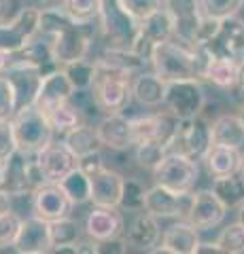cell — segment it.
Here are the masks:
<instances>
[{"label": "cell", "instance_id": "obj_1", "mask_svg": "<svg viewBox=\"0 0 244 254\" xmlns=\"http://www.w3.org/2000/svg\"><path fill=\"white\" fill-rule=\"evenodd\" d=\"M153 72L160 74L163 81H185V78H202L204 58L195 47L170 38V41L155 47L151 58Z\"/></svg>", "mask_w": 244, "mask_h": 254}, {"label": "cell", "instance_id": "obj_2", "mask_svg": "<svg viewBox=\"0 0 244 254\" xmlns=\"http://www.w3.org/2000/svg\"><path fill=\"white\" fill-rule=\"evenodd\" d=\"M96 64V74H93L91 93L96 98V104L102 113H123L128 104L134 100L132 95V74L104 66L93 60Z\"/></svg>", "mask_w": 244, "mask_h": 254}, {"label": "cell", "instance_id": "obj_3", "mask_svg": "<svg viewBox=\"0 0 244 254\" xmlns=\"http://www.w3.org/2000/svg\"><path fill=\"white\" fill-rule=\"evenodd\" d=\"M17 150L26 155H36L41 148H45L53 140V127L51 121L43 110H38L34 104L19 108L11 119Z\"/></svg>", "mask_w": 244, "mask_h": 254}, {"label": "cell", "instance_id": "obj_4", "mask_svg": "<svg viewBox=\"0 0 244 254\" xmlns=\"http://www.w3.org/2000/svg\"><path fill=\"white\" fill-rule=\"evenodd\" d=\"M98 23L108 47L130 49L140 32V21L123 9L121 0H100Z\"/></svg>", "mask_w": 244, "mask_h": 254}, {"label": "cell", "instance_id": "obj_5", "mask_svg": "<svg viewBox=\"0 0 244 254\" xmlns=\"http://www.w3.org/2000/svg\"><path fill=\"white\" fill-rule=\"evenodd\" d=\"M153 178L155 185H162L176 193H189L200 180V159L180 153H166V157L153 170Z\"/></svg>", "mask_w": 244, "mask_h": 254}, {"label": "cell", "instance_id": "obj_6", "mask_svg": "<svg viewBox=\"0 0 244 254\" xmlns=\"http://www.w3.org/2000/svg\"><path fill=\"white\" fill-rule=\"evenodd\" d=\"M163 104L178 121L195 119L202 115L206 106V93L200 78H185V81H170L166 87V100Z\"/></svg>", "mask_w": 244, "mask_h": 254}, {"label": "cell", "instance_id": "obj_7", "mask_svg": "<svg viewBox=\"0 0 244 254\" xmlns=\"http://www.w3.org/2000/svg\"><path fill=\"white\" fill-rule=\"evenodd\" d=\"M89 26L91 23H75L73 21L70 26H66L64 30H60L58 34H53L49 38L53 60H56L60 68L87 58L89 47H91Z\"/></svg>", "mask_w": 244, "mask_h": 254}, {"label": "cell", "instance_id": "obj_8", "mask_svg": "<svg viewBox=\"0 0 244 254\" xmlns=\"http://www.w3.org/2000/svg\"><path fill=\"white\" fill-rule=\"evenodd\" d=\"M212 146V129L210 123H206L200 117L187 119V121L178 123V129L172 138L168 153H180L193 159H204V155L208 153V148Z\"/></svg>", "mask_w": 244, "mask_h": 254}, {"label": "cell", "instance_id": "obj_9", "mask_svg": "<svg viewBox=\"0 0 244 254\" xmlns=\"http://www.w3.org/2000/svg\"><path fill=\"white\" fill-rule=\"evenodd\" d=\"M130 123H132L134 144H140V142H160V144L166 146V150H168L180 121L170 110H166V113H157V115L134 117V119H130Z\"/></svg>", "mask_w": 244, "mask_h": 254}, {"label": "cell", "instance_id": "obj_10", "mask_svg": "<svg viewBox=\"0 0 244 254\" xmlns=\"http://www.w3.org/2000/svg\"><path fill=\"white\" fill-rule=\"evenodd\" d=\"M200 51L204 60L206 58H240V53L244 49V19H240L238 15L234 17H225L221 21L217 36L208 41L206 45L195 47Z\"/></svg>", "mask_w": 244, "mask_h": 254}, {"label": "cell", "instance_id": "obj_11", "mask_svg": "<svg viewBox=\"0 0 244 254\" xmlns=\"http://www.w3.org/2000/svg\"><path fill=\"white\" fill-rule=\"evenodd\" d=\"M193 190L176 193L162 185H153L145 193V212L157 218H187L191 210Z\"/></svg>", "mask_w": 244, "mask_h": 254}, {"label": "cell", "instance_id": "obj_12", "mask_svg": "<svg viewBox=\"0 0 244 254\" xmlns=\"http://www.w3.org/2000/svg\"><path fill=\"white\" fill-rule=\"evenodd\" d=\"M163 6L172 17L176 41L189 47L198 45V30L204 19L200 0H163Z\"/></svg>", "mask_w": 244, "mask_h": 254}, {"label": "cell", "instance_id": "obj_13", "mask_svg": "<svg viewBox=\"0 0 244 254\" xmlns=\"http://www.w3.org/2000/svg\"><path fill=\"white\" fill-rule=\"evenodd\" d=\"M38 30H41V9L23 6L11 23L0 26V49L11 53L23 49L38 34Z\"/></svg>", "mask_w": 244, "mask_h": 254}, {"label": "cell", "instance_id": "obj_14", "mask_svg": "<svg viewBox=\"0 0 244 254\" xmlns=\"http://www.w3.org/2000/svg\"><path fill=\"white\" fill-rule=\"evenodd\" d=\"M38 168L43 170V176L47 182H58L66 178L75 168H79V157L66 146L64 140H51L45 148L36 153Z\"/></svg>", "mask_w": 244, "mask_h": 254}, {"label": "cell", "instance_id": "obj_15", "mask_svg": "<svg viewBox=\"0 0 244 254\" xmlns=\"http://www.w3.org/2000/svg\"><path fill=\"white\" fill-rule=\"evenodd\" d=\"M73 93H75V85L70 83L64 68H56L43 76L41 87H38L34 98V106L43 110L45 115H51L58 106H62L64 102L73 98Z\"/></svg>", "mask_w": 244, "mask_h": 254}, {"label": "cell", "instance_id": "obj_16", "mask_svg": "<svg viewBox=\"0 0 244 254\" xmlns=\"http://www.w3.org/2000/svg\"><path fill=\"white\" fill-rule=\"evenodd\" d=\"M73 212H75V201L56 182H47V185L34 190V216L47 222H53L73 216Z\"/></svg>", "mask_w": 244, "mask_h": 254}, {"label": "cell", "instance_id": "obj_17", "mask_svg": "<svg viewBox=\"0 0 244 254\" xmlns=\"http://www.w3.org/2000/svg\"><path fill=\"white\" fill-rule=\"evenodd\" d=\"M227 216L225 203L215 195L212 189H204L193 193L191 210H189L187 220L198 229V231H210V229L219 227Z\"/></svg>", "mask_w": 244, "mask_h": 254}, {"label": "cell", "instance_id": "obj_18", "mask_svg": "<svg viewBox=\"0 0 244 254\" xmlns=\"http://www.w3.org/2000/svg\"><path fill=\"white\" fill-rule=\"evenodd\" d=\"M123 231H125V218L119 212V208L93 205L87 218H85V233L100 244L119 240Z\"/></svg>", "mask_w": 244, "mask_h": 254}, {"label": "cell", "instance_id": "obj_19", "mask_svg": "<svg viewBox=\"0 0 244 254\" xmlns=\"http://www.w3.org/2000/svg\"><path fill=\"white\" fill-rule=\"evenodd\" d=\"M13 250L19 252V254H47V252H51L53 240H51L49 222L38 218V216L23 218Z\"/></svg>", "mask_w": 244, "mask_h": 254}, {"label": "cell", "instance_id": "obj_20", "mask_svg": "<svg viewBox=\"0 0 244 254\" xmlns=\"http://www.w3.org/2000/svg\"><path fill=\"white\" fill-rule=\"evenodd\" d=\"M89 178H91V203L102 205V208H119L125 187L123 174L102 165Z\"/></svg>", "mask_w": 244, "mask_h": 254}, {"label": "cell", "instance_id": "obj_21", "mask_svg": "<svg viewBox=\"0 0 244 254\" xmlns=\"http://www.w3.org/2000/svg\"><path fill=\"white\" fill-rule=\"evenodd\" d=\"M200 231L187 218H180L170 225L162 233V242L153 252H168V254H198L200 248Z\"/></svg>", "mask_w": 244, "mask_h": 254}, {"label": "cell", "instance_id": "obj_22", "mask_svg": "<svg viewBox=\"0 0 244 254\" xmlns=\"http://www.w3.org/2000/svg\"><path fill=\"white\" fill-rule=\"evenodd\" d=\"M100 144L113 150V153H121V150L134 148L132 140V123L128 117H123L121 113H111L106 115L102 121L96 125Z\"/></svg>", "mask_w": 244, "mask_h": 254}, {"label": "cell", "instance_id": "obj_23", "mask_svg": "<svg viewBox=\"0 0 244 254\" xmlns=\"http://www.w3.org/2000/svg\"><path fill=\"white\" fill-rule=\"evenodd\" d=\"M162 242V229L157 216L149 214L143 210V214H138L132 220V225L128 229V237H125V246H130L134 250H143V252H153Z\"/></svg>", "mask_w": 244, "mask_h": 254}, {"label": "cell", "instance_id": "obj_24", "mask_svg": "<svg viewBox=\"0 0 244 254\" xmlns=\"http://www.w3.org/2000/svg\"><path fill=\"white\" fill-rule=\"evenodd\" d=\"M242 159L244 153L238 148L225 144H212L202 161L206 163V170L212 178H223V176H232V174H240Z\"/></svg>", "mask_w": 244, "mask_h": 254}, {"label": "cell", "instance_id": "obj_25", "mask_svg": "<svg viewBox=\"0 0 244 254\" xmlns=\"http://www.w3.org/2000/svg\"><path fill=\"white\" fill-rule=\"evenodd\" d=\"M166 87L168 83L157 72H145V70H140L132 78L134 100L140 106H147V108H155L163 104V100H166Z\"/></svg>", "mask_w": 244, "mask_h": 254}, {"label": "cell", "instance_id": "obj_26", "mask_svg": "<svg viewBox=\"0 0 244 254\" xmlns=\"http://www.w3.org/2000/svg\"><path fill=\"white\" fill-rule=\"evenodd\" d=\"M240 60L236 58H206L202 68V78L219 89L232 91L240 76Z\"/></svg>", "mask_w": 244, "mask_h": 254}, {"label": "cell", "instance_id": "obj_27", "mask_svg": "<svg viewBox=\"0 0 244 254\" xmlns=\"http://www.w3.org/2000/svg\"><path fill=\"white\" fill-rule=\"evenodd\" d=\"M6 76L11 78V83L15 87V95H17V110L23 106L34 104L36 91L41 87V81L45 72L36 68H13L11 72H6Z\"/></svg>", "mask_w": 244, "mask_h": 254}, {"label": "cell", "instance_id": "obj_28", "mask_svg": "<svg viewBox=\"0 0 244 254\" xmlns=\"http://www.w3.org/2000/svg\"><path fill=\"white\" fill-rule=\"evenodd\" d=\"M212 144L234 146L244 153V123L238 115H221L210 123Z\"/></svg>", "mask_w": 244, "mask_h": 254}, {"label": "cell", "instance_id": "obj_29", "mask_svg": "<svg viewBox=\"0 0 244 254\" xmlns=\"http://www.w3.org/2000/svg\"><path fill=\"white\" fill-rule=\"evenodd\" d=\"M96 62L117 70H123L128 74H136L147 66V62L140 55H136L132 49H123V47H106L96 58Z\"/></svg>", "mask_w": 244, "mask_h": 254}, {"label": "cell", "instance_id": "obj_30", "mask_svg": "<svg viewBox=\"0 0 244 254\" xmlns=\"http://www.w3.org/2000/svg\"><path fill=\"white\" fill-rule=\"evenodd\" d=\"M140 32L151 41L153 45H162L174 38V26H172V17L166 11V6H162L160 11L149 15L147 19L140 21Z\"/></svg>", "mask_w": 244, "mask_h": 254}, {"label": "cell", "instance_id": "obj_31", "mask_svg": "<svg viewBox=\"0 0 244 254\" xmlns=\"http://www.w3.org/2000/svg\"><path fill=\"white\" fill-rule=\"evenodd\" d=\"M62 140L66 142V146L73 150L77 157L96 153V150H100V146H102L96 127H89L85 123H81L79 127H75V129H70L68 133H64V138Z\"/></svg>", "mask_w": 244, "mask_h": 254}, {"label": "cell", "instance_id": "obj_32", "mask_svg": "<svg viewBox=\"0 0 244 254\" xmlns=\"http://www.w3.org/2000/svg\"><path fill=\"white\" fill-rule=\"evenodd\" d=\"M210 189L215 190V195L225 203L227 210H238V205L244 201V178L240 174L215 178Z\"/></svg>", "mask_w": 244, "mask_h": 254}, {"label": "cell", "instance_id": "obj_33", "mask_svg": "<svg viewBox=\"0 0 244 254\" xmlns=\"http://www.w3.org/2000/svg\"><path fill=\"white\" fill-rule=\"evenodd\" d=\"M58 185L64 189V193L75 201V205L91 201V178L81 168H75L66 178H62Z\"/></svg>", "mask_w": 244, "mask_h": 254}, {"label": "cell", "instance_id": "obj_34", "mask_svg": "<svg viewBox=\"0 0 244 254\" xmlns=\"http://www.w3.org/2000/svg\"><path fill=\"white\" fill-rule=\"evenodd\" d=\"M26 153L15 150V155L6 161L4 168V182L2 189H6L9 193H21V190H30L28 189V180H26Z\"/></svg>", "mask_w": 244, "mask_h": 254}, {"label": "cell", "instance_id": "obj_35", "mask_svg": "<svg viewBox=\"0 0 244 254\" xmlns=\"http://www.w3.org/2000/svg\"><path fill=\"white\" fill-rule=\"evenodd\" d=\"M47 117H49V121H51L53 131L60 133V136H64V133H68L70 129H75V127H79L83 123V113L70 100L64 102L62 106H58L51 115H47Z\"/></svg>", "mask_w": 244, "mask_h": 254}, {"label": "cell", "instance_id": "obj_36", "mask_svg": "<svg viewBox=\"0 0 244 254\" xmlns=\"http://www.w3.org/2000/svg\"><path fill=\"white\" fill-rule=\"evenodd\" d=\"M60 6L75 23H93L98 19L100 0H62Z\"/></svg>", "mask_w": 244, "mask_h": 254}, {"label": "cell", "instance_id": "obj_37", "mask_svg": "<svg viewBox=\"0 0 244 254\" xmlns=\"http://www.w3.org/2000/svg\"><path fill=\"white\" fill-rule=\"evenodd\" d=\"M49 229H51L53 248H56V246L77 244L79 240H81V227H79V222H77L73 216L49 222Z\"/></svg>", "mask_w": 244, "mask_h": 254}, {"label": "cell", "instance_id": "obj_38", "mask_svg": "<svg viewBox=\"0 0 244 254\" xmlns=\"http://www.w3.org/2000/svg\"><path fill=\"white\" fill-rule=\"evenodd\" d=\"M219 250L225 254H244V227L238 220L230 222L227 227L221 229V233L217 237Z\"/></svg>", "mask_w": 244, "mask_h": 254}, {"label": "cell", "instance_id": "obj_39", "mask_svg": "<svg viewBox=\"0 0 244 254\" xmlns=\"http://www.w3.org/2000/svg\"><path fill=\"white\" fill-rule=\"evenodd\" d=\"M62 68H64V72L68 74L70 83L75 85V89H91L93 74H96V64L93 62L85 58V60L68 64V66H62Z\"/></svg>", "mask_w": 244, "mask_h": 254}, {"label": "cell", "instance_id": "obj_40", "mask_svg": "<svg viewBox=\"0 0 244 254\" xmlns=\"http://www.w3.org/2000/svg\"><path fill=\"white\" fill-rule=\"evenodd\" d=\"M166 146H162L160 142H140V144H134V157L140 168L145 170H155L157 163L166 157Z\"/></svg>", "mask_w": 244, "mask_h": 254}, {"label": "cell", "instance_id": "obj_41", "mask_svg": "<svg viewBox=\"0 0 244 254\" xmlns=\"http://www.w3.org/2000/svg\"><path fill=\"white\" fill-rule=\"evenodd\" d=\"M21 222H23V218L13 210L0 214V250H6V248H13L15 246Z\"/></svg>", "mask_w": 244, "mask_h": 254}, {"label": "cell", "instance_id": "obj_42", "mask_svg": "<svg viewBox=\"0 0 244 254\" xmlns=\"http://www.w3.org/2000/svg\"><path fill=\"white\" fill-rule=\"evenodd\" d=\"M200 2L202 13L217 19L234 17V15H240V11L244 9V0H200Z\"/></svg>", "mask_w": 244, "mask_h": 254}, {"label": "cell", "instance_id": "obj_43", "mask_svg": "<svg viewBox=\"0 0 244 254\" xmlns=\"http://www.w3.org/2000/svg\"><path fill=\"white\" fill-rule=\"evenodd\" d=\"M145 193H147V189L140 185L138 180L125 178L123 197H121V205H119V208L130 210V212H143L145 210Z\"/></svg>", "mask_w": 244, "mask_h": 254}, {"label": "cell", "instance_id": "obj_44", "mask_svg": "<svg viewBox=\"0 0 244 254\" xmlns=\"http://www.w3.org/2000/svg\"><path fill=\"white\" fill-rule=\"evenodd\" d=\"M17 113V95L11 78L6 74H0V119H13Z\"/></svg>", "mask_w": 244, "mask_h": 254}, {"label": "cell", "instance_id": "obj_45", "mask_svg": "<svg viewBox=\"0 0 244 254\" xmlns=\"http://www.w3.org/2000/svg\"><path fill=\"white\" fill-rule=\"evenodd\" d=\"M121 4H123V9L132 15V17L143 21V19L149 17V15H153L155 11L162 9L163 0H121Z\"/></svg>", "mask_w": 244, "mask_h": 254}, {"label": "cell", "instance_id": "obj_46", "mask_svg": "<svg viewBox=\"0 0 244 254\" xmlns=\"http://www.w3.org/2000/svg\"><path fill=\"white\" fill-rule=\"evenodd\" d=\"M17 150L11 119H0V161H9Z\"/></svg>", "mask_w": 244, "mask_h": 254}, {"label": "cell", "instance_id": "obj_47", "mask_svg": "<svg viewBox=\"0 0 244 254\" xmlns=\"http://www.w3.org/2000/svg\"><path fill=\"white\" fill-rule=\"evenodd\" d=\"M23 0H0V26L11 23L23 9Z\"/></svg>", "mask_w": 244, "mask_h": 254}, {"label": "cell", "instance_id": "obj_48", "mask_svg": "<svg viewBox=\"0 0 244 254\" xmlns=\"http://www.w3.org/2000/svg\"><path fill=\"white\" fill-rule=\"evenodd\" d=\"M102 165H104V161H102V155L100 150H96V153H89V155H83L79 157V168H81L85 174H96Z\"/></svg>", "mask_w": 244, "mask_h": 254}, {"label": "cell", "instance_id": "obj_49", "mask_svg": "<svg viewBox=\"0 0 244 254\" xmlns=\"http://www.w3.org/2000/svg\"><path fill=\"white\" fill-rule=\"evenodd\" d=\"M77 254H100V242L85 233V237L77 242Z\"/></svg>", "mask_w": 244, "mask_h": 254}, {"label": "cell", "instance_id": "obj_50", "mask_svg": "<svg viewBox=\"0 0 244 254\" xmlns=\"http://www.w3.org/2000/svg\"><path fill=\"white\" fill-rule=\"evenodd\" d=\"M15 68V55L11 51L0 49V74H6Z\"/></svg>", "mask_w": 244, "mask_h": 254}, {"label": "cell", "instance_id": "obj_51", "mask_svg": "<svg viewBox=\"0 0 244 254\" xmlns=\"http://www.w3.org/2000/svg\"><path fill=\"white\" fill-rule=\"evenodd\" d=\"M9 210H11V193L0 187V214L9 212Z\"/></svg>", "mask_w": 244, "mask_h": 254}, {"label": "cell", "instance_id": "obj_52", "mask_svg": "<svg viewBox=\"0 0 244 254\" xmlns=\"http://www.w3.org/2000/svg\"><path fill=\"white\" fill-rule=\"evenodd\" d=\"M202 252H221V250H219L217 242H212V244H200L198 254H202Z\"/></svg>", "mask_w": 244, "mask_h": 254}, {"label": "cell", "instance_id": "obj_53", "mask_svg": "<svg viewBox=\"0 0 244 254\" xmlns=\"http://www.w3.org/2000/svg\"><path fill=\"white\" fill-rule=\"evenodd\" d=\"M238 222H240V225L244 227V201L238 205Z\"/></svg>", "mask_w": 244, "mask_h": 254}, {"label": "cell", "instance_id": "obj_54", "mask_svg": "<svg viewBox=\"0 0 244 254\" xmlns=\"http://www.w3.org/2000/svg\"><path fill=\"white\" fill-rule=\"evenodd\" d=\"M4 168H6V161H0V187L4 182Z\"/></svg>", "mask_w": 244, "mask_h": 254}, {"label": "cell", "instance_id": "obj_55", "mask_svg": "<svg viewBox=\"0 0 244 254\" xmlns=\"http://www.w3.org/2000/svg\"><path fill=\"white\" fill-rule=\"evenodd\" d=\"M238 60H240V62L244 64V49H242V53H240V58H238Z\"/></svg>", "mask_w": 244, "mask_h": 254}, {"label": "cell", "instance_id": "obj_56", "mask_svg": "<svg viewBox=\"0 0 244 254\" xmlns=\"http://www.w3.org/2000/svg\"><path fill=\"white\" fill-rule=\"evenodd\" d=\"M51 2H53V4H60V2H62V0H51Z\"/></svg>", "mask_w": 244, "mask_h": 254}]
</instances>
